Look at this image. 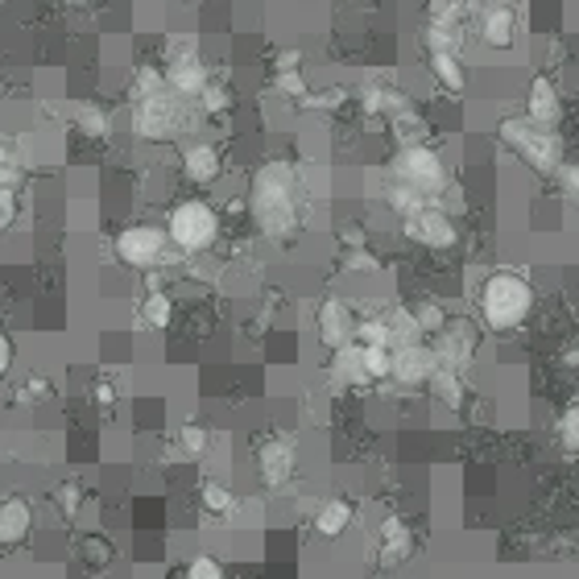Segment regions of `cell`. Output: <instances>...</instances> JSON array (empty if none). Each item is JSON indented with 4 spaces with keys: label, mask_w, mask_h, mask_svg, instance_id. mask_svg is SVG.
<instances>
[{
    "label": "cell",
    "mask_w": 579,
    "mask_h": 579,
    "mask_svg": "<svg viewBox=\"0 0 579 579\" xmlns=\"http://www.w3.org/2000/svg\"><path fill=\"white\" fill-rule=\"evenodd\" d=\"M249 216L256 232L270 240H286L298 228V174L290 162H265L249 183Z\"/></svg>",
    "instance_id": "6da1fadb"
},
{
    "label": "cell",
    "mask_w": 579,
    "mask_h": 579,
    "mask_svg": "<svg viewBox=\"0 0 579 579\" xmlns=\"http://www.w3.org/2000/svg\"><path fill=\"white\" fill-rule=\"evenodd\" d=\"M480 324L489 331H513V327L526 324V315L534 310V286H529L522 273L496 270L484 277L480 286Z\"/></svg>",
    "instance_id": "7a4b0ae2"
},
{
    "label": "cell",
    "mask_w": 579,
    "mask_h": 579,
    "mask_svg": "<svg viewBox=\"0 0 579 579\" xmlns=\"http://www.w3.org/2000/svg\"><path fill=\"white\" fill-rule=\"evenodd\" d=\"M496 136H501V145H505L513 157H522L534 174H555L562 166L559 136L550 133L546 124H538V120L505 117L496 124Z\"/></svg>",
    "instance_id": "3957f363"
},
{
    "label": "cell",
    "mask_w": 579,
    "mask_h": 579,
    "mask_svg": "<svg viewBox=\"0 0 579 579\" xmlns=\"http://www.w3.org/2000/svg\"><path fill=\"white\" fill-rule=\"evenodd\" d=\"M166 237L178 253H207L220 237V211L207 199H183L166 216Z\"/></svg>",
    "instance_id": "277c9868"
},
{
    "label": "cell",
    "mask_w": 579,
    "mask_h": 579,
    "mask_svg": "<svg viewBox=\"0 0 579 579\" xmlns=\"http://www.w3.org/2000/svg\"><path fill=\"white\" fill-rule=\"evenodd\" d=\"M183 124H187V108H183V96L171 91V87H162L145 100H133V133L141 141L166 145V141L183 133Z\"/></svg>",
    "instance_id": "5b68a950"
},
{
    "label": "cell",
    "mask_w": 579,
    "mask_h": 579,
    "mask_svg": "<svg viewBox=\"0 0 579 579\" xmlns=\"http://www.w3.org/2000/svg\"><path fill=\"white\" fill-rule=\"evenodd\" d=\"M390 174L397 183L423 190L426 199H439L447 190L444 157L435 154L426 141H406V145H397V154H393V162H390Z\"/></svg>",
    "instance_id": "8992f818"
},
{
    "label": "cell",
    "mask_w": 579,
    "mask_h": 579,
    "mask_svg": "<svg viewBox=\"0 0 579 579\" xmlns=\"http://www.w3.org/2000/svg\"><path fill=\"white\" fill-rule=\"evenodd\" d=\"M171 249L174 244H171V237H166V228H157V223H129V228H120L117 244H112V253H117L120 265H129V270H136V273L157 270V265L174 261Z\"/></svg>",
    "instance_id": "52a82bcc"
},
{
    "label": "cell",
    "mask_w": 579,
    "mask_h": 579,
    "mask_svg": "<svg viewBox=\"0 0 579 579\" xmlns=\"http://www.w3.org/2000/svg\"><path fill=\"white\" fill-rule=\"evenodd\" d=\"M402 232H406V240L423 244V249H451V244L460 240L456 220H451L435 199L423 207H414V211H406V216H402Z\"/></svg>",
    "instance_id": "ba28073f"
},
{
    "label": "cell",
    "mask_w": 579,
    "mask_h": 579,
    "mask_svg": "<svg viewBox=\"0 0 579 579\" xmlns=\"http://www.w3.org/2000/svg\"><path fill=\"white\" fill-rule=\"evenodd\" d=\"M162 70H166V87L178 91L183 100H199V91L211 84L204 58H199V51H195L190 42H174L171 54H166V67Z\"/></svg>",
    "instance_id": "9c48e42d"
},
{
    "label": "cell",
    "mask_w": 579,
    "mask_h": 579,
    "mask_svg": "<svg viewBox=\"0 0 579 579\" xmlns=\"http://www.w3.org/2000/svg\"><path fill=\"white\" fill-rule=\"evenodd\" d=\"M439 364V352L423 340H409L393 348V373L390 381H397L402 390H426V381Z\"/></svg>",
    "instance_id": "30bf717a"
},
{
    "label": "cell",
    "mask_w": 579,
    "mask_h": 579,
    "mask_svg": "<svg viewBox=\"0 0 579 579\" xmlns=\"http://www.w3.org/2000/svg\"><path fill=\"white\" fill-rule=\"evenodd\" d=\"M256 480L265 484V489H286L290 480H294V468H298V451L290 439H265V444L256 447Z\"/></svg>",
    "instance_id": "8fae6325"
},
{
    "label": "cell",
    "mask_w": 579,
    "mask_h": 579,
    "mask_svg": "<svg viewBox=\"0 0 579 579\" xmlns=\"http://www.w3.org/2000/svg\"><path fill=\"white\" fill-rule=\"evenodd\" d=\"M357 315H352V307L343 303V298H327L324 307H319V315H315V336H319V343H324L327 352H340L343 343L357 340Z\"/></svg>",
    "instance_id": "7c38bea8"
},
{
    "label": "cell",
    "mask_w": 579,
    "mask_h": 579,
    "mask_svg": "<svg viewBox=\"0 0 579 579\" xmlns=\"http://www.w3.org/2000/svg\"><path fill=\"white\" fill-rule=\"evenodd\" d=\"M477 343H480L477 324H468V319H447V324L439 327V343H435V352H439V360L463 369L468 360L477 357Z\"/></svg>",
    "instance_id": "4fadbf2b"
},
{
    "label": "cell",
    "mask_w": 579,
    "mask_h": 579,
    "mask_svg": "<svg viewBox=\"0 0 579 579\" xmlns=\"http://www.w3.org/2000/svg\"><path fill=\"white\" fill-rule=\"evenodd\" d=\"M30 534H34V505H30V496L21 493L4 496L0 501V550H13Z\"/></svg>",
    "instance_id": "5bb4252c"
},
{
    "label": "cell",
    "mask_w": 579,
    "mask_h": 579,
    "mask_svg": "<svg viewBox=\"0 0 579 579\" xmlns=\"http://www.w3.org/2000/svg\"><path fill=\"white\" fill-rule=\"evenodd\" d=\"M220 174H223V157L216 145L195 141V145L183 150V178H187L190 187H211Z\"/></svg>",
    "instance_id": "9a60e30c"
},
{
    "label": "cell",
    "mask_w": 579,
    "mask_h": 579,
    "mask_svg": "<svg viewBox=\"0 0 579 579\" xmlns=\"http://www.w3.org/2000/svg\"><path fill=\"white\" fill-rule=\"evenodd\" d=\"M480 42L489 51H513L517 42V13L510 4H489L484 18H480Z\"/></svg>",
    "instance_id": "2e32d148"
},
{
    "label": "cell",
    "mask_w": 579,
    "mask_h": 579,
    "mask_svg": "<svg viewBox=\"0 0 579 579\" xmlns=\"http://www.w3.org/2000/svg\"><path fill=\"white\" fill-rule=\"evenodd\" d=\"M526 117H529V120H538V124H546V129H555V120L562 117L559 87L550 84L546 75H538V79H529V87H526Z\"/></svg>",
    "instance_id": "e0dca14e"
},
{
    "label": "cell",
    "mask_w": 579,
    "mask_h": 579,
    "mask_svg": "<svg viewBox=\"0 0 579 579\" xmlns=\"http://www.w3.org/2000/svg\"><path fill=\"white\" fill-rule=\"evenodd\" d=\"M376 555H381V567H397V562H406L414 555V534L402 517H385L381 522V546H376Z\"/></svg>",
    "instance_id": "ac0fdd59"
},
{
    "label": "cell",
    "mask_w": 579,
    "mask_h": 579,
    "mask_svg": "<svg viewBox=\"0 0 579 579\" xmlns=\"http://www.w3.org/2000/svg\"><path fill=\"white\" fill-rule=\"evenodd\" d=\"M360 103H364V112L369 117H402L409 112V96L406 91H397V87H385V84H364L360 87Z\"/></svg>",
    "instance_id": "d6986e66"
},
{
    "label": "cell",
    "mask_w": 579,
    "mask_h": 579,
    "mask_svg": "<svg viewBox=\"0 0 579 579\" xmlns=\"http://www.w3.org/2000/svg\"><path fill=\"white\" fill-rule=\"evenodd\" d=\"M463 369H456V364H447V360H439L435 364V373H430V381H426V390H430V397L435 402H444L447 409H460L463 406Z\"/></svg>",
    "instance_id": "ffe728a7"
},
{
    "label": "cell",
    "mask_w": 579,
    "mask_h": 579,
    "mask_svg": "<svg viewBox=\"0 0 579 579\" xmlns=\"http://www.w3.org/2000/svg\"><path fill=\"white\" fill-rule=\"evenodd\" d=\"M352 522H357V505L336 496V501L319 505V513H315V534H319V538H343Z\"/></svg>",
    "instance_id": "44dd1931"
},
{
    "label": "cell",
    "mask_w": 579,
    "mask_h": 579,
    "mask_svg": "<svg viewBox=\"0 0 579 579\" xmlns=\"http://www.w3.org/2000/svg\"><path fill=\"white\" fill-rule=\"evenodd\" d=\"M426 67H430L435 84L444 87L447 96H463V87H468V70H463V63L456 58V54L451 51L426 54Z\"/></svg>",
    "instance_id": "7402d4cb"
},
{
    "label": "cell",
    "mask_w": 579,
    "mask_h": 579,
    "mask_svg": "<svg viewBox=\"0 0 579 579\" xmlns=\"http://www.w3.org/2000/svg\"><path fill=\"white\" fill-rule=\"evenodd\" d=\"M136 315H141V324L150 327V331H166V327L174 324V298L166 290H150V294L141 298Z\"/></svg>",
    "instance_id": "603a6c76"
},
{
    "label": "cell",
    "mask_w": 579,
    "mask_h": 579,
    "mask_svg": "<svg viewBox=\"0 0 579 579\" xmlns=\"http://www.w3.org/2000/svg\"><path fill=\"white\" fill-rule=\"evenodd\" d=\"M336 381H343V385H352V390H364V385H373L369 381V373H364V360H360V343H343L340 352H336Z\"/></svg>",
    "instance_id": "cb8c5ba5"
},
{
    "label": "cell",
    "mask_w": 579,
    "mask_h": 579,
    "mask_svg": "<svg viewBox=\"0 0 579 579\" xmlns=\"http://www.w3.org/2000/svg\"><path fill=\"white\" fill-rule=\"evenodd\" d=\"M360 360H364V373L369 381H390L393 373V348L390 343H360Z\"/></svg>",
    "instance_id": "d4e9b609"
},
{
    "label": "cell",
    "mask_w": 579,
    "mask_h": 579,
    "mask_svg": "<svg viewBox=\"0 0 579 579\" xmlns=\"http://www.w3.org/2000/svg\"><path fill=\"white\" fill-rule=\"evenodd\" d=\"M423 46L426 54H439V51H460V25H447V21H426L423 25Z\"/></svg>",
    "instance_id": "484cf974"
},
{
    "label": "cell",
    "mask_w": 579,
    "mask_h": 579,
    "mask_svg": "<svg viewBox=\"0 0 579 579\" xmlns=\"http://www.w3.org/2000/svg\"><path fill=\"white\" fill-rule=\"evenodd\" d=\"M79 550H84V562L91 571H108V567L117 562V546H112V538H103V534H87Z\"/></svg>",
    "instance_id": "4316f807"
},
{
    "label": "cell",
    "mask_w": 579,
    "mask_h": 579,
    "mask_svg": "<svg viewBox=\"0 0 579 579\" xmlns=\"http://www.w3.org/2000/svg\"><path fill=\"white\" fill-rule=\"evenodd\" d=\"M199 505L211 517H228V513L237 510V496H232V489H223L220 480H207L204 489H199Z\"/></svg>",
    "instance_id": "83f0119b"
},
{
    "label": "cell",
    "mask_w": 579,
    "mask_h": 579,
    "mask_svg": "<svg viewBox=\"0 0 579 579\" xmlns=\"http://www.w3.org/2000/svg\"><path fill=\"white\" fill-rule=\"evenodd\" d=\"M54 510L63 513V517H79V505H84V484L79 480H63V484H54Z\"/></svg>",
    "instance_id": "f1b7e54d"
},
{
    "label": "cell",
    "mask_w": 579,
    "mask_h": 579,
    "mask_svg": "<svg viewBox=\"0 0 579 579\" xmlns=\"http://www.w3.org/2000/svg\"><path fill=\"white\" fill-rule=\"evenodd\" d=\"M385 204H390L393 211H397V216H406V211H414V207L430 204V199H426L423 190H414V187H406V183H397V178H393L390 187H385Z\"/></svg>",
    "instance_id": "f546056e"
},
{
    "label": "cell",
    "mask_w": 579,
    "mask_h": 579,
    "mask_svg": "<svg viewBox=\"0 0 579 579\" xmlns=\"http://www.w3.org/2000/svg\"><path fill=\"white\" fill-rule=\"evenodd\" d=\"M75 124H79V133L91 136V141H103V136L112 133V117L103 112V108H79V117H75Z\"/></svg>",
    "instance_id": "4dcf8cb0"
},
{
    "label": "cell",
    "mask_w": 579,
    "mask_h": 579,
    "mask_svg": "<svg viewBox=\"0 0 579 579\" xmlns=\"http://www.w3.org/2000/svg\"><path fill=\"white\" fill-rule=\"evenodd\" d=\"M25 183V157L13 145H0V187H18Z\"/></svg>",
    "instance_id": "1f68e13d"
},
{
    "label": "cell",
    "mask_w": 579,
    "mask_h": 579,
    "mask_svg": "<svg viewBox=\"0 0 579 579\" xmlns=\"http://www.w3.org/2000/svg\"><path fill=\"white\" fill-rule=\"evenodd\" d=\"M409 315H414V324H418V331H423V336H439V327L447 324V315H444V307H439V303H414V307H409Z\"/></svg>",
    "instance_id": "d6a6232c"
},
{
    "label": "cell",
    "mask_w": 579,
    "mask_h": 579,
    "mask_svg": "<svg viewBox=\"0 0 579 579\" xmlns=\"http://www.w3.org/2000/svg\"><path fill=\"white\" fill-rule=\"evenodd\" d=\"M199 108H204L207 117H223V112L232 108V91L223 84H207L204 91H199Z\"/></svg>",
    "instance_id": "836d02e7"
},
{
    "label": "cell",
    "mask_w": 579,
    "mask_h": 579,
    "mask_svg": "<svg viewBox=\"0 0 579 579\" xmlns=\"http://www.w3.org/2000/svg\"><path fill=\"white\" fill-rule=\"evenodd\" d=\"M21 220V195L18 187H0V237L13 232Z\"/></svg>",
    "instance_id": "e575fe53"
},
{
    "label": "cell",
    "mask_w": 579,
    "mask_h": 579,
    "mask_svg": "<svg viewBox=\"0 0 579 579\" xmlns=\"http://www.w3.org/2000/svg\"><path fill=\"white\" fill-rule=\"evenodd\" d=\"M166 87V70L162 67H141L136 70V79H133V100H145V96H154V91H162Z\"/></svg>",
    "instance_id": "d590c367"
},
{
    "label": "cell",
    "mask_w": 579,
    "mask_h": 579,
    "mask_svg": "<svg viewBox=\"0 0 579 579\" xmlns=\"http://www.w3.org/2000/svg\"><path fill=\"white\" fill-rule=\"evenodd\" d=\"M273 87H277L286 100H303V96L310 91L307 79H303V67L298 70H277V75H273Z\"/></svg>",
    "instance_id": "8d00e7d4"
},
{
    "label": "cell",
    "mask_w": 579,
    "mask_h": 579,
    "mask_svg": "<svg viewBox=\"0 0 579 579\" xmlns=\"http://www.w3.org/2000/svg\"><path fill=\"white\" fill-rule=\"evenodd\" d=\"M178 444H183V451H187V456H204L207 444H211V435H207L204 423H187L183 430H178Z\"/></svg>",
    "instance_id": "74e56055"
},
{
    "label": "cell",
    "mask_w": 579,
    "mask_h": 579,
    "mask_svg": "<svg viewBox=\"0 0 579 579\" xmlns=\"http://www.w3.org/2000/svg\"><path fill=\"white\" fill-rule=\"evenodd\" d=\"M357 343H390V348H393L390 319H385V315H381V319H360V324H357Z\"/></svg>",
    "instance_id": "f35d334b"
},
{
    "label": "cell",
    "mask_w": 579,
    "mask_h": 579,
    "mask_svg": "<svg viewBox=\"0 0 579 579\" xmlns=\"http://www.w3.org/2000/svg\"><path fill=\"white\" fill-rule=\"evenodd\" d=\"M343 100H348L343 87H327V91H307L298 103H303V108H324V112H331V108H340Z\"/></svg>",
    "instance_id": "ab89813d"
},
{
    "label": "cell",
    "mask_w": 579,
    "mask_h": 579,
    "mask_svg": "<svg viewBox=\"0 0 579 579\" xmlns=\"http://www.w3.org/2000/svg\"><path fill=\"white\" fill-rule=\"evenodd\" d=\"M463 4L460 0H430L426 4V21H447V25H460Z\"/></svg>",
    "instance_id": "60d3db41"
},
{
    "label": "cell",
    "mask_w": 579,
    "mask_h": 579,
    "mask_svg": "<svg viewBox=\"0 0 579 579\" xmlns=\"http://www.w3.org/2000/svg\"><path fill=\"white\" fill-rule=\"evenodd\" d=\"M559 444L567 447L571 456H579V406H571L559 418Z\"/></svg>",
    "instance_id": "b9f144b4"
},
{
    "label": "cell",
    "mask_w": 579,
    "mask_h": 579,
    "mask_svg": "<svg viewBox=\"0 0 579 579\" xmlns=\"http://www.w3.org/2000/svg\"><path fill=\"white\" fill-rule=\"evenodd\" d=\"M187 576L190 579H220L223 576V562L211 559V555H199V559L187 562Z\"/></svg>",
    "instance_id": "7bdbcfd3"
},
{
    "label": "cell",
    "mask_w": 579,
    "mask_h": 579,
    "mask_svg": "<svg viewBox=\"0 0 579 579\" xmlns=\"http://www.w3.org/2000/svg\"><path fill=\"white\" fill-rule=\"evenodd\" d=\"M18 397L21 402H46V397H51V381H46V376H25Z\"/></svg>",
    "instance_id": "ee69618b"
},
{
    "label": "cell",
    "mask_w": 579,
    "mask_h": 579,
    "mask_svg": "<svg viewBox=\"0 0 579 579\" xmlns=\"http://www.w3.org/2000/svg\"><path fill=\"white\" fill-rule=\"evenodd\" d=\"M13 364H18V343H13V336L0 327V376L13 373Z\"/></svg>",
    "instance_id": "f6af8a7d"
},
{
    "label": "cell",
    "mask_w": 579,
    "mask_h": 579,
    "mask_svg": "<svg viewBox=\"0 0 579 579\" xmlns=\"http://www.w3.org/2000/svg\"><path fill=\"white\" fill-rule=\"evenodd\" d=\"M555 174H559L562 190H567V195H571V199L579 204V162H562V166H559Z\"/></svg>",
    "instance_id": "bcb514c9"
},
{
    "label": "cell",
    "mask_w": 579,
    "mask_h": 579,
    "mask_svg": "<svg viewBox=\"0 0 579 579\" xmlns=\"http://www.w3.org/2000/svg\"><path fill=\"white\" fill-rule=\"evenodd\" d=\"M343 270H357V273H369L376 270V256L369 249H352V253L343 256Z\"/></svg>",
    "instance_id": "7dc6e473"
},
{
    "label": "cell",
    "mask_w": 579,
    "mask_h": 579,
    "mask_svg": "<svg viewBox=\"0 0 579 579\" xmlns=\"http://www.w3.org/2000/svg\"><path fill=\"white\" fill-rule=\"evenodd\" d=\"M91 402L108 409L112 402H117V385H112V381H96V385H91Z\"/></svg>",
    "instance_id": "c3c4849f"
},
{
    "label": "cell",
    "mask_w": 579,
    "mask_h": 579,
    "mask_svg": "<svg viewBox=\"0 0 579 579\" xmlns=\"http://www.w3.org/2000/svg\"><path fill=\"white\" fill-rule=\"evenodd\" d=\"M298 67H303V54L298 51H282L277 63H273V70H298Z\"/></svg>",
    "instance_id": "681fc988"
},
{
    "label": "cell",
    "mask_w": 579,
    "mask_h": 579,
    "mask_svg": "<svg viewBox=\"0 0 579 579\" xmlns=\"http://www.w3.org/2000/svg\"><path fill=\"white\" fill-rule=\"evenodd\" d=\"M0 315H4V286H0Z\"/></svg>",
    "instance_id": "f907efd6"
},
{
    "label": "cell",
    "mask_w": 579,
    "mask_h": 579,
    "mask_svg": "<svg viewBox=\"0 0 579 579\" xmlns=\"http://www.w3.org/2000/svg\"><path fill=\"white\" fill-rule=\"evenodd\" d=\"M343 4H357V0H343Z\"/></svg>",
    "instance_id": "816d5d0a"
},
{
    "label": "cell",
    "mask_w": 579,
    "mask_h": 579,
    "mask_svg": "<svg viewBox=\"0 0 579 579\" xmlns=\"http://www.w3.org/2000/svg\"><path fill=\"white\" fill-rule=\"evenodd\" d=\"M183 4H195V0H183Z\"/></svg>",
    "instance_id": "f5cc1de1"
}]
</instances>
